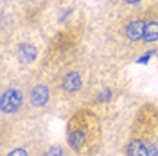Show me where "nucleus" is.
<instances>
[{"instance_id": "11", "label": "nucleus", "mask_w": 158, "mask_h": 156, "mask_svg": "<svg viewBox=\"0 0 158 156\" xmlns=\"http://www.w3.org/2000/svg\"><path fill=\"white\" fill-rule=\"evenodd\" d=\"M122 2V6H128V7H135L138 4H142L144 0H120Z\"/></svg>"}, {"instance_id": "6", "label": "nucleus", "mask_w": 158, "mask_h": 156, "mask_svg": "<svg viewBox=\"0 0 158 156\" xmlns=\"http://www.w3.org/2000/svg\"><path fill=\"white\" fill-rule=\"evenodd\" d=\"M27 77L29 72L4 70L0 88V118L2 124H13L27 118Z\"/></svg>"}, {"instance_id": "1", "label": "nucleus", "mask_w": 158, "mask_h": 156, "mask_svg": "<svg viewBox=\"0 0 158 156\" xmlns=\"http://www.w3.org/2000/svg\"><path fill=\"white\" fill-rule=\"evenodd\" d=\"M45 65L54 74L58 99L70 106H88L95 92L106 84L101 83L99 70L85 58L67 54L63 58H49Z\"/></svg>"}, {"instance_id": "7", "label": "nucleus", "mask_w": 158, "mask_h": 156, "mask_svg": "<svg viewBox=\"0 0 158 156\" xmlns=\"http://www.w3.org/2000/svg\"><path fill=\"white\" fill-rule=\"evenodd\" d=\"M58 88L52 70L43 65L27 77V118H40L58 102Z\"/></svg>"}, {"instance_id": "10", "label": "nucleus", "mask_w": 158, "mask_h": 156, "mask_svg": "<svg viewBox=\"0 0 158 156\" xmlns=\"http://www.w3.org/2000/svg\"><path fill=\"white\" fill-rule=\"evenodd\" d=\"M155 54H156V49H151V50H148V52H144V54H142L140 58H137V63H148V61H149L151 58H153Z\"/></svg>"}, {"instance_id": "3", "label": "nucleus", "mask_w": 158, "mask_h": 156, "mask_svg": "<svg viewBox=\"0 0 158 156\" xmlns=\"http://www.w3.org/2000/svg\"><path fill=\"white\" fill-rule=\"evenodd\" d=\"M67 146L77 156H95L104 147V124L92 106H81L67 120Z\"/></svg>"}, {"instance_id": "9", "label": "nucleus", "mask_w": 158, "mask_h": 156, "mask_svg": "<svg viewBox=\"0 0 158 156\" xmlns=\"http://www.w3.org/2000/svg\"><path fill=\"white\" fill-rule=\"evenodd\" d=\"M158 41V13L148 11V22H146V29H144V36H142V45L149 47L155 45Z\"/></svg>"}, {"instance_id": "2", "label": "nucleus", "mask_w": 158, "mask_h": 156, "mask_svg": "<svg viewBox=\"0 0 158 156\" xmlns=\"http://www.w3.org/2000/svg\"><path fill=\"white\" fill-rule=\"evenodd\" d=\"M117 156H158V106L146 102L135 111Z\"/></svg>"}, {"instance_id": "4", "label": "nucleus", "mask_w": 158, "mask_h": 156, "mask_svg": "<svg viewBox=\"0 0 158 156\" xmlns=\"http://www.w3.org/2000/svg\"><path fill=\"white\" fill-rule=\"evenodd\" d=\"M0 156H41L49 146L45 127L40 118H23L2 124Z\"/></svg>"}, {"instance_id": "5", "label": "nucleus", "mask_w": 158, "mask_h": 156, "mask_svg": "<svg viewBox=\"0 0 158 156\" xmlns=\"http://www.w3.org/2000/svg\"><path fill=\"white\" fill-rule=\"evenodd\" d=\"M148 22V11H135L113 22L106 34V47L111 58L120 61H129L144 49L142 36Z\"/></svg>"}, {"instance_id": "8", "label": "nucleus", "mask_w": 158, "mask_h": 156, "mask_svg": "<svg viewBox=\"0 0 158 156\" xmlns=\"http://www.w3.org/2000/svg\"><path fill=\"white\" fill-rule=\"evenodd\" d=\"M40 49L31 41H18L13 47V59L18 65V72L27 74V68L38 59Z\"/></svg>"}]
</instances>
